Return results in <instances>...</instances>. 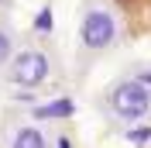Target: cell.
Returning a JSON list of instances; mask_svg holds the SVG:
<instances>
[{"label": "cell", "mask_w": 151, "mask_h": 148, "mask_svg": "<svg viewBox=\"0 0 151 148\" xmlns=\"http://www.w3.org/2000/svg\"><path fill=\"white\" fill-rule=\"evenodd\" d=\"M58 73H62V62H58V52L52 45H21L0 76L7 86H14L21 93H38L55 83Z\"/></svg>", "instance_id": "obj_1"}, {"label": "cell", "mask_w": 151, "mask_h": 148, "mask_svg": "<svg viewBox=\"0 0 151 148\" xmlns=\"http://www.w3.org/2000/svg\"><path fill=\"white\" fill-rule=\"evenodd\" d=\"M117 38H120L117 10L103 0H86L79 10V21H76V52L86 62H93L117 48Z\"/></svg>", "instance_id": "obj_2"}, {"label": "cell", "mask_w": 151, "mask_h": 148, "mask_svg": "<svg viewBox=\"0 0 151 148\" xmlns=\"http://www.w3.org/2000/svg\"><path fill=\"white\" fill-rule=\"evenodd\" d=\"M96 110L103 114L110 124L131 128V124H141L151 114V96L144 93V86L137 83V79H131L127 73H120L117 79H110V83L100 90Z\"/></svg>", "instance_id": "obj_3"}, {"label": "cell", "mask_w": 151, "mask_h": 148, "mask_svg": "<svg viewBox=\"0 0 151 148\" xmlns=\"http://www.w3.org/2000/svg\"><path fill=\"white\" fill-rule=\"evenodd\" d=\"M4 145L7 148H45L48 134L31 120H21V124H10L7 134H4Z\"/></svg>", "instance_id": "obj_4"}, {"label": "cell", "mask_w": 151, "mask_h": 148, "mask_svg": "<svg viewBox=\"0 0 151 148\" xmlns=\"http://www.w3.org/2000/svg\"><path fill=\"white\" fill-rule=\"evenodd\" d=\"M21 45H24V41H21V31L0 14V73H4V65L14 59V52H17Z\"/></svg>", "instance_id": "obj_5"}, {"label": "cell", "mask_w": 151, "mask_h": 148, "mask_svg": "<svg viewBox=\"0 0 151 148\" xmlns=\"http://www.w3.org/2000/svg\"><path fill=\"white\" fill-rule=\"evenodd\" d=\"M124 73L131 76V79H137L144 86V93L151 96V59H134V62L124 65Z\"/></svg>", "instance_id": "obj_6"}]
</instances>
